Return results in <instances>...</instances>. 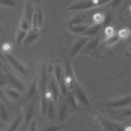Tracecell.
<instances>
[{
  "label": "cell",
  "instance_id": "cell-1",
  "mask_svg": "<svg viewBox=\"0 0 131 131\" xmlns=\"http://www.w3.org/2000/svg\"><path fill=\"white\" fill-rule=\"evenodd\" d=\"M112 0H78L67 8L69 11L85 10L110 4Z\"/></svg>",
  "mask_w": 131,
  "mask_h": 131
},
{
  "label": "cell",
  "instance_id": "cell-2",
  "mask_svg": "<svg viewBox=\"0 0 131 131\" xmlns=\"http://www.w3.org/2000/svg\"><path fill=\"white\" fill-rule=\"evenodd\" d=\"M4 56L9 64L18 73L24 76H27L28 75L29 73L27 68L16 57L8 52L5 53Z\"/></svg>",
  "mask_w": 131,
  "mask_h": 131
},
{
  "label": "cell",
  "instance_id": "cell-3",
  "mask_svg": "<svg viewBox=\"0 0 131 131\" xmlns=\"http://www.w3.org/2000/svg\"><path fill=\"white\" fill-rule=\"evenodd\" d=\"M130 104H131V94L102 103L100 105L107 108H120L125 107Z\"/></svg>",
  "mask_w": 131,
  "mask_h": 131
},
{
  "label": "cell",
  "instance_id": "cell-4",
  "mask_svg": "<svg viewBox=\"0 0 131 131\" xmlns=\"http://www.w3.org/2000/svg\"><path fill=\"white\" fill-rule=\"evenodd\" d=\"M72 91L73 92L77 101H79L83 105H90V103L85 91L76 79L74 81Z\"/></svg>",
  "mask_w": 131,
  "mask_h": 131
},
{
  "label": "cell",
  "instance_id": "cell-5",
  "mask_svg": "<svg viewBox=\"0 0 131 131\" xmlns=\"http://www.w3.org/2000/svg\"><path fill=\"white\" fill-rule=\"evenodd\" d=\"M91 38V37L81 35V36L75 40L70 51V56L72 58H74L78 53H80L84 46Z\"/></svg>",
  "mask_w": 131,
  "mask_h": 131
},
{
  "label": "cell",
  "instance_id": "cell-6",
  "mask_svg": "<svg viewBox=\"0 0 131 131\" xmlns=\"http://www.w3.org/2000/svg\"><path fill=\"white\" fill-rule=\"evenodd\" d=\"M5 75L6 80L12 88L16 89L21 93L24 92L25 89V86L17 77L7 70H5Z\"/></svg>",
  "mask_w": 131,
  "mask_h": 131
},
{
  "label": "cell",
  "instance_id": "cell-7",
  "mask_svg": "<svg viewBox=\"0 0 131 131\" xmlns=\"http://www.w3.org/2000/svg\"><path fill=\"white\" fill-rule=\"evenodd\" d=\"M35 103L36 96L31 99L30 103L29 104L25 114H24L25 128L29 126L31 121L34 119L35 115Z\"/></svg>",
  "mask_w": 131,
  "mask_h": 131
},
{
  "label": "cell",
  "instance_id": "cell-8",
  "mask_svg": "<svg viewBox=\"0 0 131 131\" xmlns=\"http://www.w3.org/2000/svg\"><path fill=\"white\" fill-rule=\"evenodd\" d=\"M64 76L69 89L73 91L74 83L76 78L70 61L69 60H67L65 62Z\"/></svg>",
  "mask_w": 131,
  "mask_h": 131
},
{
  "label": "cell",
  "instance_id": "cell-9",
  "mask_svg": "<svg viewBox=\"0 0 131 131\" xmlns=\"http://www.w3.org/2000/svg\"><path fill=\"white\" fill-rule=\"evenodd\" d=\"M99 43V37H92L84 46L80 53L89 54L90 55H94L98 47Z\"/></svg>",
  "mask_w": 131,
  "mask_h": 131
},
{
  "label": "cell",
  "instance_id": "cell-10",
  "mask_svg": "<svg viewBox=\"0 0 131 131\" xmlns=\"http://www.w3.org/2000/svg\"><path fill=\"white\" fill-rule=\"evenodd\" d=\"M47 74L45 65L41 67L40 76L38 80V88L40 90V94H47Z\"/></svg>",
  "mask_w": 131,
  "mask_h": 131
},
{
  "label": "cell",
  "instance_id": "cell-11",
  "mask_svg": "<svg viewBox=\"0 0 131 131\" xmlns=\"http://www.w3.org/2000/svg\"><path fill=\"white\" fill-rule=\"evenodd\" d=\"M49 88H50V95L51 98L54 101H57L58 98L59 90L58 84L56 82L53 75H51L49 81Z\"/></svg>",
  "mask_w": 131,
  "mask_h": 131
},
{
  "label": "cell",
  "instance_id": "cell-12",
  "mask_svg": "<svg viewBox=\"0 0 131 131\" xmlns=\"http://www.w3.org/2000/svg\"><path fill=\"white\" fill-rule=\"evenodd\" d=\"M35 10V7H34L33 3L29 0H26L25 4L24 14L23 15L28 21L31 28V24L32 19L34 14Z\"/></svg>",
  "mask_w": 131,
  "mask_h": 131
},
{
  "label": "cell",
  "instance_id": "cell-13",
  "mask_svg": "<svg viewBox=\"0 0 131 131\" xmlns=\"http://www.w3.org/2000/svg\"><path fill=\"white\" fill-rule=\"evenodd\" d=\"M102 28H103L102 23H95L92 26H89L88 29L81 35L93 37L98 34Z\"/></svg>",
  "mask_w": 131,
  "mask_h": 131
},
{
  "label": "cell",
  "instance_id": "cell-14",
  "mask_svg": "<svg viewBox=\"0 0 131 131\" xmlns=\"http://www.w3.org/2000/svg\"><path fill=\"white\" fill-rule=\"evenodd\" d=\"M38 87V81L36 78H34L33 80L32 81L31 83H30V85L27 92L26 97L27 99L31 100V99L35 97V95H36Z\"/></svg>",
  "mask_w": 131,
  "mask_h": 131
},
{
  "label": "cell",
  "instance_id": "cell-15",
  "mask_svg": "<svg viewBox=\"0 0 131 131\" xmlns=\"http://www.w3.org/2000/svg\"><path fill=\"white\" fill-rule=\"evenodd\" d=\"M64 99L65 102L71 108L75 109L78 107L77 100L72 91L69 90Z\"/></svg>",
  "mask_w": 131,
  "mask_h": 131
},
{
  "label": "cell",
  "instance_id": "cell-16",
  "mask_svg": "<svg viewBox=\"0 0 131 131\" xmlns=\"http://www.w3.org/2000/svg\"><path fill=\"white\" fill-rule=\"evenodd\" d=\"M23 120L24 114L20 113L11 123L6 131H17Z\"/></svg>",
  "mask_w": 131,
  "mask_h": 131
},
{
  "label": "cell",
  "instance_id": "cell-17",
  "mask_svg": "<svg viewBox=\"0 0 131 131\" xmlns=\"http://www.w3.org/2000/svg\"><path fill=\"white\" fill-rule=\"evenodd\" d=\"M89 26L84 24H79L76 25H69L68 29L70 32L74 34L82 35L88 29Z\"/></svg>",
  "mask_w": 131,
  "mask_h": 131
},
{
  "label": "cell",
  "instance_id": "cell-18",
  "mask_svg": "<svg viewBox=\"0 0 131 131\" xmlns=\"http://www.w3.org/2000/svg\"><path fill=\"white\" fill-rule=\"evenodd\" d=\"M59 90V93L61 96L63 98H65L69 89L68 88V86L67 85V83L66 82V81L65 80V78L64 76V73L59 81V82L58 83Z\"/></svg>",
  "mask_w": 131,
  "mask_h": 131
},
{
  "label": "cell",
  "instance_id": "cell-19",
  "mask_svg": "<svg viewBox=\"0 0 131 131\" xmlns=\"http://www.w3.org/2000/svg\"><path fill=\"white\" fill-rule=\"evenodd\" d=\"M70 108L71 107L65 102L61 104L58 113V120L60 122H62L64 121L68 115Z\"/></svg>",
  "mask_w": 131,
  "mask_h": 131
},
{
  "label": "cell",
  "instance_id": "cell-20",
  "mask_svg": "<svg viewBox=\"0 0 131 131\" xmlns=\"http://www.w3.org/2000/svg\"><path fill=\"white\" fill-rule=\"evenodd\" d=\"M54 102V101L53 99H49L46 116L50 120H53L55 117V107Z\"/></svg>",
  "mask_w": 131,
  "mask_h": 131
},
{
  "label": "cell",
  "instance_id": "cell-21",
  "mask_svg": "<svg viewBox=\"0 0 131 131\" xmlns=\"http://www.w3.org/2000/svg\"><path fill=\"white\" fill-rule=\"evenodd\" d=\"M38 36V32H35L30 29L28 31L26 37L24 40V42L26 44H31L35 41Z\"/></svg>",
  "mask_w": 131,
  "mask_h": 131
},
{
  "label": "cell",
  "instance_id": "cell-22",
  "mask_svg": "<svg viewBox=\"0 0 131 131\" xmlns=\"http://www.w3.org/2000/svg\"><path fill=\"white\" fill-rule=\"evenodd\" d=\"M5 93L9 98L13 100L18 99L21 96V92L13 88L6 89Z\"/></svg>",
  "mask_w": 131,
  "mask_h": 131
},
{
  "label": "cell",
  "instance_id": "cell-23",
  "mask_svg": "<svg viewBox=\"0 0 131 131\" xmlns=\"http://www.w3.org/2000/svg\"><path fill=\"white\" fill-rule=\"evenodd\" d=\"M53 76L56 81V82H57V83H58V82H59L63 74V71L62 70V68L61 67V66L57 64V63H55L53 67Z\"/></svg>",
  "mask_w": 131,
  "mask_h": 131
},
{
  "label": "cell",
  "instance_id": "cell-24",
  "mask_svg": "<svg viewBox=\"0 0 131 131\" xmlns=\"http://www.w3.org/2000/svg\"><path fill=\"white\" fill-rule=\"evenodd\" d=\"M28 31L21 30L18 28L16 30L15 37V42L18 45L20 44L21 42H24L25 40Z\"/></svg>",
  "mask_w": 131,
  "mask_h": 131
},
{
  "label": "cell",
  "instance_id": "cell-25",
  "mask_svg": "<svg viewBox=\"0 0 131 131\" xmlns=\"http://www.w3.org/2000/svg\"><path fill=\"white\" fill-rule=\"evenodd\" d=\"M120 38L119 37L117 34H115L113 35L106 36L103 41V44L106 46H112L116 43L119 40Z\"/></svg>",
  "mask_w": 131,
  "mask_h": 131
},
{
  "label": "cell",
  "instance_id": "cell-26",
  "mask_svg": "<svg viewBox=\"0 0 131 131\" xmlns=\"http://www.w3.org/2000/svg\"><path fill=\"white\" fill-rule=\"evenodd\" d=\"M30 29L31 30H32L33 31L36 32H38L40 30L39 26V23H38V20L37 13H36V7H35V10L34 12V14L33 15V18L32 19Z\"/></svg>",
  "mask_w": 131,
  "mask_h": 131
},
{
  "label": "cell",
  "instance_id": "cell-27",
  "mask_svg": "<svg viewBox=\"0 0 131 131\" xmlns=\"http://www.w3.org/2000/svg\"><path fill=\"white\" fill-rule=\"evenodd\" d=\"M101 124L104 131H115L114 125L111 120L103 118L101 121Z\"/></svg>",
  "mask_w": 131,
  "mask_h": 131
},
{
  "label": "cell",
  "instance_id": "cell-28",
  "mask_svg": "<svg viewBox=\"0 0 131 131\" xmlns=\"http://www.w3.org/2000/svg\"><path fill=\"white\" fill-rule=\"evenodd\" d=\"M36 13H37V18L38 20L39 26V28L40 29L43 23V20H44L43 13L41 6L38 4L36 7Z\"/></svg>",
  "mask_w": 131,
  "mask_h": 131
},
{
  "label": "cell",
  "instance_id": "cell-29",
  "mask_svg": "<svg viewBox=\"0 0 131 131\" xmlns=\"http://www.w3.org/2000/svg\"><path fill=\"white\" fill-rule=\"evenodd\" d=\"M117 34L120 39H125L131 35V31L128 27L123 28L119 30Z\"/></svg>",
  "mask_w": 131,
  "mask_h": 131
},
{
  "label": "cell",
  "instance_id": "cell-30",
  "mask_svg": "<svg viewBox=\"0 0 131 131\" xmlns=\"http://www.w3.org/2000/svg\"><path fill=\"white\" fill-rule=\"evenodd\" d=\"M0 111H1V118L2 120L5 122L7 123L8 122L9 120V114L8 113L7 110H6L5 105H4L2 103L1 104V107H0Z\"/></svg>",
  "mask_w": 131,
  "mask_h": 131
},
{
  "label": "cell",
  "instance_id": "cell-31",
  "mask_svg": "<svg viewBox=\"0 0 131 131\" xmlns=\"http://www.w3.org/2000/svg\"><path fill=\"white\" fill-rule=\"evenodd\" d=\"M18 28L21 30L27 31L29 29H30V25L27 19L25 18V17L24 15L23 16L19 21Z\"/></svg>",
  "mask_w": 131,
  "mask_h": 131
},
{
  "label": "cell",
  "instance_id": "cell-32",
  "mask_svg": "<svg viewBox=\"0 0 131 131\" xmlns=\"http://www.w3.org/2000/svg\"><path fill=\"white\" fill-rule=\"evenodd\" d=\"M82 17L80 15H77L73 17L69 20L68 25H76L82 24Z\"/></svg>",
  "mask_w": 131,
  "mask_h": 131
},
{
  "label": "cell",
  "instance_id": "cell-33",
  "mask_svg": "<svg viewBox=\"0 0 131 131\" xmlns=\"http://www.w3.org/2000/svg\"><path fill=\"white\" fill-rule=\"evenodd\" d=\"M65 126L63 125H53L43 129L41 131H60L64 129Z\"/></svg>",
  "mask_w": 131,
  "mask_h": 131
},
{
  "label": "cell",
  "instance_id": "cell-34",
  "mask_svg": "<svg viewBox=\"0 0 131 131\" xmlns=\"http://www.w3.org/2000/svg\"><path fill=\"white\" fill-rule=\"evenodd\" d=\"M112 20V17L111 15L110 14H107L105 15L104 17L103 20L102 21V26L103 28H105L109 26V25L111 24Z\"/></svg>",
  "mask_w": 131,
  "mask_h": 131
},
{
  "label": "cell",
  "instance_id": "cell-35",
  "mask_svg": "<svg viewBox=\"0 0 131 131\" xmlns=\"http://www.w3.org/2000/svg\"><path fill=\"white\" fill-rule=\"evenodd\" d=\"M112 122L114 125L115 131H125V126L123 124L114 121H112Z\"/></svg>",
  "mask_w": 131,
  "mask_h": 131
},
{
  "label": "cell",
  "instance_id": "cell-36",
  "mask_svg": "<svg viewBox=\"0 0 131 131\" xmlns=\"http://www.w3.org/2000/svg\"><path fill=\"white\" fill-rule=\"evenodd\" d=\"M1 4L4 6L12 7L15 5V3L13 0H1Z\"/></svg>",
  "mask_w": 131,
  "mask_h": 131
},
{
  "label": "cell",
  "instance_id": "cell-37",
  "mask_svg": "<svg viewBox=\"0 0 131 131\" xmlns=\"http://www.w3.org/2000/svg\"><path fill=\"white\" fill-rule=\"evenodd\" d=\"M104 33L106 36H109L115 34V29L112 26H108L104 28Z\"/></svg>",
  "mask_w": 131,
  "mask_h": 131
},
{
  "label": "cell",
  "instance_id": "cell-38",
  "mask_svg": "<svg viewBox=\"0 0 131 131\" xmlns=\"http://www.w3.org/2000/svg\"><path fill=\"white\" fill-rule=\"evenodd\" d=\"M104 17V16H103L101 13H96L94 15L93 18L94 20L95 21V23H102Z\"/></svg>",
  "mask_w": 131,
  "mask_h": 131
},
{
  "label": "cell",
  "instance_id": "cell-39",
  "mask_svg": "<svg viewBox=\"0 0 131 131\" xmlns=\"http://www.w3.org/2000/svg\"><path fill=\"white\" fill-rule=\"evenodd\" d=\"M37 122L35 119H33L29 125L28 131H37Z\"/></svg>",
  "mask_w": 131,
  "mask_h": 131
},
{
  "label": "cell",
  "instance_id": "cell-40",
  "mask_svg": "<svg viewBox=\"0 0 131 131\" xmlns=\"http://www.w3.org/2000/svg\"><path fill=\"white\" fill-rule=\"evenodd\" d=\"M123 0H112L110 4V6L112 9H116L122 3Z\"/></svg>",
  "mask_w": 131,
  "mask_h": 131
},
{
  "label": "cell",
  "instance_id": "cell-41",
  "mask_svg": "<svg viewBox=\"0 0 131 131\" xmlns=\"http://www.w3.org/2000/svg\"><path fill=\"white\" fill-rule=\"evenodd\" d=\"M122 116L125 117H131V107L127 108L123 111Z\"/></svg>",
  "mask_w": 131,
  "mask_h": 131
},
{
  "label": "cell",
  "instance_id": "cell-42",
  "mask_svg": "<svg viewBox=\"0 0 131 131\" xmlns=\"http://www.w3.org/2000/svg\"><path fill=\"white\" fill-rule=\"evenodd\" d=\"M127 53H128V55H131V45L129 46L128 51L127 52Z\"/></svg>",
  "mask_w": 131,
  "mask_h": 131
},
{
  "label": "cell",
  "instance_id": "cell-43",
  "mask_svg": "<svg viewBox=\"0 0 131 131\" xmlns=\"http://www.w3.org/2000/svg\"><path fill=\"white\" fill-rule=\"evenodd\" d=\"M128 28L129 29V30H130V31H131V23H130L129 24Z\"/></svg>",
  "mask_w": 131,
  "mask_h": 131
},
{
  "label": "cell",
  "instance_id": "cell-44",
  "mask_svg": "<svg viewBox=\"0 0 131 131\" xmlns=\"http://www.w3.org/2000/svg\"><path fill=\"white\" fill-rule=\"evenodd\" d=\"M130 12H131V6L130 7Z\"/></svg>",
  "mask_w": 131,
  "mask_h": 131
}]
</instances>
